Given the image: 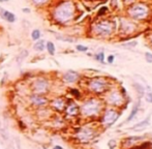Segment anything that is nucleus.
I'll return each mask as SVG.
<instances>
[{
    "label": "nucleus",
    "instance_id": "4be33fe9",
    "mask_svg": "<svg viewBox=\"0 0 152 149\" xmlns=\"http://www.w3.org/2000/svg\"><path fill=\"white\" fill-rule=\"evenodd\" d=\"M41 31L38 30V29H35V30L32 31V33H31V37H32V40H39V37H41Z\"/></svg>",
    "mask_w": 152,
    "mask_h": 149
},
{
    "label": "nucleus",
    "instance_id": "393cba45",
    "mask_svg": "<svg viewBox=\"0 0 152 149\" xmlns=\"http://www.w3.org/2000/svg\"><path fill=\"white\" fill-rule=\"evenodd\" d=\"M146 100H147L148 103H152V92L151 91L146 93Z\"/></svg>",
    "mask_w": 152,
    "mask_h": 149
},
{
    "label": "nucleus",
    "instance_id": "bb28decb",
    "mask_svg": "<svg viewBox=\"0 0 152 149\" xmlns=\"http://www.w3.org/2000/svg\"><path fill=\"white\" fill-rule=\"evenodd\" d=\"M108 145H109V148L110 149H114L115 147H116V141H115V140H111Z\"/></svg>",
    "mask_w": 152,
    "mask_h": 149
},
{
    "label": "nucleus",
    "instance_id": "f257e3e1",
    "mask_svg": "<svg viewBox=\"0 0 152 149\" xmlns=\"http://www.w3.org/2000/svg\"><path fill=\"white\" fill-rule=\"evenodd\" d=\"M74 14V5L69 1L61 3L59 6L55 10L54 17L55 19L59 22H67L68 20L71 19Z\"/></svg>",
    "mask_w": 152,
    "mask_h": 149
},
{
    "label": "nucleus",
    "instance_id": "a878e982",
    "mask_svg": "<svg viewBox=\"0 0 152 149\" xmlns=\"http://www.w3.org/2000/svg\"><path fill=\"white\" fill-rule=\"evenodd\" d=\"M145 57H146V60H147L149 63H151L152 62V54L151 53H149V52L145 53Z\"/></svg>",
    "mask_w": 152,
    "mask_h": 149
},
{
    "label": "nucleus",
    "instance_id": "f8f14e48",
    "mask_svg": "<svg viewBox=\"0 0 152 149\" xmlns=\"http://www.w3.org/2000/svg\"><path fill=\"white\" fill-rule=\"evenodd\" d=\"M65 112L68 116H76L79 113V107L75 103H70L67 105V107H65Z\"/></svg>",
    "mask_w": 152,
    "mask_h": 149
},
{
    "label": "nucleus",
    "instance_id": "473e14b6",
    "mask_svg": "<svg viewBox=\"0 0 152 149\" xmlns=\"http://www.w3.org/2000/svg\"><path fill=\"white\" fill-rule=\"evenodd\" d=\"M53 149H64V148L61 147V146H59V145H56V146H54V148Z\"/></svg>",
    "mask_w": 152,
    "mask_h": 149
},
{
    "label": "nucleus",
    "instance_id": "f03ea898",
    "mask_svg": "<svg viewBox=\"0 0 152 149\" xmlns=\"http://www.w3.org/2000/svg\"><path fill=\"white\" fill-rule=\"evenodd\" d=\"M100 111V103L97 99L91 98L83 104L81 108V112L84 116L91 117V116L97 115Z\"/></svg>",
    "mask_w": 152,
    "mask_h": 149
},
{
    "label": "nucleus",
    "instance_id": "f704fd0d",
    "mask_svg": "<svg viewBox=\"0 0 152 149\" xmlns=\"http://www.w3.org/2000/svg\"><path fill=\"white\" fill-rule=\"evenodd\" d=\"M8 0H0V2H7Z\"/></svg>",
    "mask_w": 152,
    "mask_h": 149
},
{
    "label": "nucleus",
    "instance_id": "39448f33",
    "mask_svg": "<svg viewBox=\"0 0 152 149\" xmlns=\"http://www.w3.org/2000/svg\"><path fill=\"white\" fill-rule=\"evenodd\" d=\"M107 85L108 83L105 80H102V79H94V80H92L90 82L89 87H90V89L92 90L93 92L102 93L105 92V90L107 89Z\"/></svg>",
    "mask_w": 152,
    "mask_h": 149
},
{
    "label": "nucleus",
    "instance_id": "2eb2a0df",
    "mask_svg": "<svg viewBox=\"0 0 152 149\" xmlns=\"http://www.w3.org/2000/svg\"><path fill=\"white\" fill-rule=\"evenodd\" d=\"M150 124V116H148L147 118L144 119L143 121H141V122H139L138 124H135V126H133L131 128V130H143V128H145L146 126H148Z\"/></svg>",
    "mask_w": 152,
    "mask_h": 149
},
{
    "label": "nucleus",
    "instance_id": "5701e85b",
    "mask_svg": "<svg viewBox=\"0 0 152 149\" xmlns=\"http://www.w3.org/2000/svg\"><path fill=\"white\" fill-rule=\"evenodd\" d=\"M95 58H96V60H98V61L104 62L105 61V59H104V58H105V54H104V52H100L95 55Z\"/></svg>",
    "mask_w": 152,
    "mask_h": 149
},
{
    "label": "nucleus",
    "instance_id": "a211bd4d",
    "mask_svg": "<svg viewBox=\"0 0 152 149\" xmlns=\"http://www.w3.org/2000/svg\"><path fill=\"white\" fill-rule=\"evenodd\" d=\"M138 111H139V107L137 106V105H135V106L133 108V110H131V114H129V118L126 119V121H127V122H129V121L133 120V119L135 117V115L138 114Z\"/></svg>",
    "mask_w": 152,
    "mask_h": 149
},
{
    "label": "nucleus",
    "instance_id": "6e6552de",
    "mask_svg": "<svg viewBox=\"0 0 152 149\" xmlns=\"http://www.w3.org/2000/svg\"><path fill=\"white\" fill-rule=\"evenodd\" d=\"M97 34H100V35H109L111 33L112 27L108 22H102V23L98 24L96 28H95Z\"/></svg>",
    "mask_w": 152,
    "mask_h": 149
},
{
    "label": "nucleus",
    "instance_id": "ddd939ff",
    "mask_svg": "<svg viewBox=\"0 0 152 149\" xmlns=\"http://www.w3.org/2000/svg\"><path fill=\"white\" fill-rule=\"evenodd\" d=\"M122 102V96L119 94L118 92H112L111 95L109 96V103L114 106H117V105H120Z\"/></svg>",
    "mask_w": 152,
    "mask_h": 149
},
{
    "label": "nucleus",
    "instance_id": "c9c22d12",
    "mask_svg": "<svg viewBox=\"0 0 152 149\" xmlns=\"http://www.w3.org/2000/svg\"><path fill=\"white\" fill-rule=\"evenodd\" d=\"M7 149H14V146H12V145H10V147H8Z\"/></svg>",
    "mask_w": 152,
    "mask_h": 149
},
{
    "label": "nucleus",
    "instance_id": "20e7f679",
    "mask_svg": "<svg viewBox=\"0 0 152 149\" xmlns=\"http://www.w3.org/2000/svg\"><path fill=\"white\" fill-rule=\"evenodd\" d=\"M118 117H119V113H117V112L113 109H109L105 112V114L102 116V123H104V125L106 126H111L116 122Z\"/></svg>",
    "mask_w": 152,
    "mask_h": 149
},
{
    "label": "nucleus",
    "instance_id": "412c9836",
    "mask_svg": "<svg viewBox=\"0 0 152 149\" xmlns=\"http://www.w3.org/2000/svg\"><path fill=\"white\" fill-rule=\"evenodd\" d=\"M47 50H48V52H49V54L54 55L55 54V46H54V44L51 43V42L47 43Z\"/></svg>",
    "mask_w": 152,
    "mask_h": 149
},
{
    "label": "nucleus",
    "instance_id": "72a5a7b5",
    "mask_svg": "<svg viewBox=\"0 0 152 149\" xmlns=\"http://www.w3.org/2000/svg\"><path fill=\"white\" fill-rule=\"evenodd\" d=\"M23 12H29V10H26V8H24Z\"/></svg>",
    "mask_w": 152,
    "mask_h": 149
},
{
    "label": "nucleus",
    "instance_id": "aec40b11",
    "mask_svg": "<svg viewBox=\"0 0 152 149\" xmlns=\"http://www.w3.org/2000/svg\"><path fill=\"white\" fill-rule=\"evenodd\" d=\"M150 146H151V143L146 142V143H143V144L139 145V146H133L129 149H150Z\"/></svg>",
    "mask_w": 152,
    "mask_h": 149
},
{
    "label": "nucleus",
    "instance_id": "7ed1b4c3",
    "mask_svg": "<svg viewBox=\"0 0 152 149\" xmlns=\"http://www.w3.org/2000/svg\"><path fill=\"white\" fill-rule=\"evenodd\" d=\"M32 90L35 94H44L49 90V82L45 78H38L32 83Z\"/></svg>",
    "mask_w": 152,
    "mask_h": 149
},
{
    "label": "nucleus",
    "instance_id": "c756f323",
    "mask_svg": "<svg viewBox=\"0 0 152 149\" xmlns=\"http://www.w3.org/2000/svg\"><path fill=\"white\" fill-rule=\"evenodd\" d=\"M48 0H33L34 3H37V4H41V3H45L47 2Z\"/></svg>",
    "mask_w": 152,
    "mask_h": 149
},
{
    "label": "nucleus",
    "instance_id": "4468645a",
    "mask_svg": "<svg viewBox=\"0 0 152 149\" xmlns=\"http://www.w3.org/2000/svg\"><path fill=\"white\" fill-rule=\"evenodd\" d=\"M0 14H1V17H2L3 19L6 20V21L10 22V23H14V22L16 21V17H15V15L12 14V12H7V10H1Z\"/></svg>",
    "mask_w": 152,
    "mask_h": 149
},
{
    "label": "nucleus",
    "instance_id": "6ab92c4d",
    "mask_svg": "<svg viewBox=\"0 0 152 149\" xmlns=\"http://www.w3.org/2000/svg\"><path fill=\"white\" fill-rule=\"evenodd\" d=\"M27 55H28V51H27V50H24V51H22L21 54H20L19 56L17 57V62H18V63L21 64L22 61H23V60L27 57Z\"/></svg>",
    "mask_w": 152,
    "mask_h": 149
},
{
    "label": "nucleus",
    "instance_id": "0eeeda50",
    "mask_svg": "<svg viewBox=\"0 0 152 149\" xmlns=\"http://www.w3.org/2000/svg\"><path fill=\"white\" fill-rule=\"evenodd\" d=\"M131 14L135 18H144V17L147 15V7L144 6V5H135L131 8Z\"/></svg>",
    "mask_w": 152,
    "mask_h": 149
},
{
    "label": "nucleus",
    "instance_id": "9d476101",
    "mask_svg": "<svg viewBox=\"0 0 152 149\" xmlns=\"http://www.w3.org/2000/svg\"><path fill=\"white\" fill-rule=\"evenodd\" d=\"M52 107L57 111H63L65 109V102L63 98H55L52 102Z\"/></svg>",
    "mask_w": 152,
    "mask_h": 149
},
{
    "label": "nucleus",
    "instance_id": "b1692460",
    "mask_svg": "<svg viewBox=\"0 0 152 149\" xmlns=\"http://www.w3.org/2000/svg\"><path fill=\"white\" fill-rule=\"evenodd\" d=\"M77 50H78V51H80V52H86V51L88 50V48L85 47V46L78 45V46H77Z\"/></svg>",
    "mask_w": 152,
    "mask_h": 149
},
{
    "label": "nucleus",
    "instance_id": "1a4fd4ad",
    "mask_svg": "<svg viewBox=\"0 0 152 149\" xmlns=\"http://www.w3.org/2000/svg\"><path fill=\"white\" fill-rule=\"evenodd\" d=\"M30 100L31 103L34 105V106L37 107H41V106H46L48 104V99L45 96L41 94H33L30 96Z\"/></svg>",
    "mask_w": 152,
    "mask_h": 149
},
{
    "label": "nucleus",
    "instance_id": "9b49d317",
    "mask_svg": "<svg viewBox=\"0 0 152 149\" xmlns=\"http://www.w3.org/2000/svg\"><path fill=\"white\" fill-rule=\"evenodd\" d=\"M79 79V75L77 73H75V71H67L66 73H64V76H63V80H64V82L66 83H74L76 82L77 80Z\"/></svg>",
    "mask_w": 152,
    "mask_h": 149
},
{
    "label": "nucleus",
    "instance_id": "f3484780",
    "mask_svg": "<svg viewBox=\"0 0 152 149\" xmlns=\"http://www.w3.org/2000/svg\"><path fill=\"white\" fill-rule=\"evenodd\" d=\"M33 48L35 51H38V52L44 51V49H45V40H38V42H36L34 44Z\"/></svg>",
    "mask_w": 152,
    "mask_h": 149
},
{
    "label": "nucleus",
    "instance_id": "2f4dec72",
    "mask_svg": "<svg viewBox=\"0 0 152 149\" xmlns=\"http://www.w3.org/2000/svg\"><path fill=\"white\" fill-rule=\"evenodd\" d=\"M107 12V7H102V10L98 12V15H102V14H104V12Z\"/></svg>",
    "mask_w": 152,
    "mask_h": 149
},
{
    "label": "nucleus",
    "instance_id": "dca6fc26",
    "mask_svg": "<svg viewBox=\"0 0 152 149\" xmlns=\"http://www.w3.org/2000/svg\"><path fill=\"white\" fill-rule=\"evenodd\" d=\"M142 139H143V137H129V138H127V139H125L124 144H125L126 146H131V145L135 144L138 141H140V140H142Z\"/></svg>",
    "mask_w": 152,
    "mask_h": 149
},
{
    "label": "nucleus",
    "instance_id": "7c9ffc66",
    "mask_svg": "<svg viewBox=\"0 0 152 149\" xmlns=\"http://www.w3.org/2000/svg\"><path fill=\"white\" fill-rule=\"evenodd\" d=\"M114 58H115V57L112 56V55H111V56H109V57H108V62H109V63H112V62L114 61Z\"/></svg>",
    "mask_w": 152,
    "mask_h": 149
},
{
    "label": "nucleus",
    "instance_id": "c85d7f7f",
    "mask_svg": "<svg viewBox=\"0 0 152 149\" xmlns=\"http://www.w3.org/2000/svg\"><path fill=\"white\" fill-rule=\"evenodd\" d=\"M138 45L137 42H131V43H127V44H124L125 47H135V46Z\"/></svg>",
    "mask_w": 152,
    "mask_h": 149
},
{
    "label": "nucleus",
    "instance_id": "cd10ccee",
    "mask_svg": "<svg viewBox=\"0 0 152 149\" xmlns=\"http://www.w3.org/2000/svg\"><path fill=\"white\" fill-rule=\"evenodd\" d=\"M70 92L73 93V94H74L75 96L77 97V98H79V97H80V92H79L77 89H70Z\"/></svg>",
    "mask_w": 152,
    "mask_h": 149
},
{
    "label": "nucleus",
    "instance_id": "423d86ee",
    "mask_svg": "<svg viewBox=\"0 0 152 149\" xmlns=\"http://www.w3.org/2000/svg\"><path fill=\"white\" fill-rule=\"evenodd\" d=\"M77 137H78V139L80 140L81 142H88V141H90L91 139H93V137H94V132H93L90 128H83L78 132Z\"/></svg>",
    "mask_w": 152,
    "mask_h": 149
}]
</instances>
